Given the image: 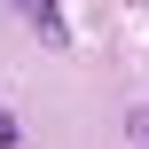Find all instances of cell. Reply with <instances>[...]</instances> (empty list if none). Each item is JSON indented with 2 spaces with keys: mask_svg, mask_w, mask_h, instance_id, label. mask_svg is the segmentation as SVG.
Wrapping results in <instances>:
<instances>
[{
  "mask_svg": "<svg viewBox=\"0 0 149 149\" xmlns=\"http://www.w3.org/2000/svg\"><path fill=\"white\" fill-rule=\"evenodd\" d=\"M126 134H134V141L149 149V102H134V110H126Z\"/></svg>",
  "mask_w": 149,
  "mask_h": 149,
  "instance_id": "obj_1",
  "label": "cell"
},
{
  "mask_svg": "<svg viewBox=\"0 0 149 149\" xmlns=\"http://www.w3.org/2000/svg\"><path fill=\"white\" fill-rule=\"evenodd\" d=\"M16 8H24V16H31V8H47V0H16Z\"/></svg>",
  "mask_w": 149,
  "mask_h": 149,
  "instance_id": "obj_2",
  "label": "cell"
}]
</instances>
